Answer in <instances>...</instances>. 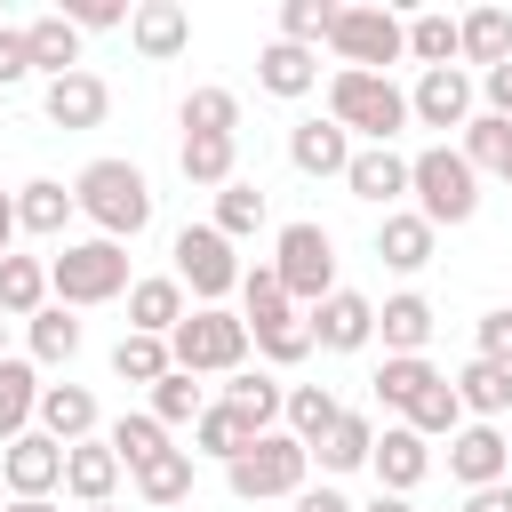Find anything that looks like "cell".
<instances>
[{
    "instance_id": "cell-1",
    "label": "cell",
    "mask_w": 512,
    "mask_h": 512,
    "mask_svg": "<svg viewBox=\"0 0 512 512\" xmlns=\"http://www.w3.org/2000/svg\"><path fill=\"white\" fill-rule=\"evenodd\" d=\"M72 200H80V216L96 224V240H136V232L152 224V184H144L136 160H88V168L72 176Z\"/></svg>"
},
{
    "instance_id": "cell-2",
    "label": "cell",
    "mask_w": 512,
    "mask_h": 512,
    "mask_svg": "<svg viewBox=\"0 0 512 512\" xmlns=\"http://www.w3.org/2000/svg\"><path fill=\"white\" fill-rule=\"evenodd\" d=\"M128 288H136V272H128V248H120V240H64V256H48V296H56L64 312L112 304V296H128Z\"/></svg>"
},
{
    "instance_id": "cell-3",
    "label": "cell",
    "mask_w": 512,
    "mask_h": 512,
    "mask_svg": "<svg viewBox=\"0 0 512 512\" xmlns=\"http://www.w3.org/2000/svg\"><path fill=\"white\" fill-rule=\"evenodd\" d=\"M328 120L344 136H368V144H392L408 128V88L392 72H336L328 80Z\"/></svg>"
},
{
    "instance_id": "cell-4",
    "label": "cell",
    "mask_w": 512,
    "mask_h": 512,
    "mask_svg": "<svg viewBox=\"0 0 512 512\" xmlns=\"http://www.w3.org/2000/svg\"><path fill=\"white\" fill-rule=\"evenodd\" d=\"M408 192H416V216L440 232V224H472V208H480V176H472V160L464 152H448V144H424L416 160H408Z\"/></svg>"
},
{
    "instance_id": "cell-5",
    "label": "cell",
    "mask_w": 512,
    "mask_h": 512,
    "mask_svg": "<svg viewBox=\"0 0 512 512\" xmlns=\"http://www.w3.org/2000/svg\"><path fill=\"white\" fill-rule=\"evenodd\" d=\"M168 352H176L184 376H240V360H248V320L224 312V304H192L184 328L168 336Z\"/></svg>"
},
{
    "instance_id": "cell-6",
    "label": "cell",
    "mask_w": 512,
    "mask_h": 512,
    "mask_svg": "<svg viewBox=\"0 0 512 512\" xmlns=\"http://www.w3.org/2000/svg\"><path fill=\"white\" fill-rule=\"evenodd\" d=\"M272 272H280V288H288L304 312H312V304H328V296H336V240H328V224H312V216L280 224Z\"/></svg>"
},
{
    "instance_id": "cell-7",
    "label": "cell",
    "mask_w": 512,
    "mask_h": 512,
    "mask_svg": "<svg viewBox=\"0 0 512 512\" xmlns=\"http://www.w3.org/2000/svg\"><path fill=\"white\" fill-rule=\"evenodd\" d=\"M304 472H312V448H304L296 432H264L248 456H232V464H224V480H232V496H240V504L304 496Z\"/></svg>"
},
{
    "instance_id": "cell-8",
    "label": "cell",
    "mask_w": 512,
    "mask_h": 512,
    "mask_svg": "<svg viewBox=\"0 0 512 512\" xmlns=\"http://www.w3.org/2000/svg\"><path fill=\"white\" fill-rule=\"evenodd\" d=\"M328 48L344 56V72H384V64L408 56V24H400L392 8H336Z\"/></svg>"
},
{
    "instance_id": "cell-9",
    "label": "cell",
    "mask_w": 512,
    "mask_h": 512,
    "mask_svg": "<svg viewBox=\"0 0 512 512\" xmlns=\"http://www.w3.org/2000/svg\"><path fill=\"white\" fill-rule=\"evenodd\" d=\"M168 256H176V280H184L200 304H216V296L240 288V256H232V240H224L216 224H184Z\"/></svg>"
},
{
    "instance_id": "cell-10",
    "label": "cell",
    "mask_w": 512,
    "mask_h": 512,
    "mask_svg": "<svg viewBox=\"0 0 512 512\" xmlns=\"http://www.w3.org/2000/svg\"><path fill=\"white\" fill-rule=\"evenodd\" d=\"M448 480L472 496V488H496V480H512V440L496 432V424H464L456 440H448Z\"/></svg>"
},
{
    "instance_id": "cell-11",
    "label": "cell",
    "mask_w": 512,
    "mask_h": 512,
    "mask_svg": "<svg viewBox=\"0 0 512 512\" xmlns=\"http://www.w3.org/2000/svg\"><path fill=\"white\" fill-rule=\"evenodd\" d=\"M128 40H136L144 64H176V56L192 48V8H184V0H136Z\"/></svg>"
},
{
    "instance_id": "cell-12",
    "label": "cell",
    "mask_w": 512,
    "mask_h": 512,
    "mask_svg": "<svg viewBox=\"0 0 512 512\" xmlns=\"http://www.w3.org/2000/svg\"><path fill=\"white\" fill-rule=\"evenodd\" d=\"M0 480H8V496H56L64 488V448L48 432H24V440L0 448Z\"/></svg>"
},
{
    "instance_id": "cell-13",
    "label": "cell",
    "mask_w": 512,
    "mask_h": 512,
    "mask_svg": "<svg viewBox=\"0 0 512 512\" xmlns=\"http://www.w3.org/2000/svg\"><path fill=\"white\" fill-rule=\"evenodd\" d=\"M408 120H424V128H464V120H472V72H464V64H448V72H416V88H408Z\"/></svg>"
},
{
    "instance_id": "cell-14",
    "label": "cell",
    "mask_w": 512,
    "mask_h": 512,
    "mask_svg": "<svg viewBox=\"0 0 512 512\" xmlns=\"http://www.w3.org/2000/svg\"><path fill=\"white\" fill-rule=\"evenodd\" d=\"M304 320H312V344H320V352H360V344L376 336V304H368L360 288H336V296L312 304Z\"/></svg>"
},
{
    "instance_id": "cell-15",
    "label": "cell",
    "mask_w": 512,
    "mask_h": 512,
    "mask_svg": "<svg viewBox=\"0 0 512 512\" xmlns=\"http://www.w3.org/2000/svg\"><path fill=\"white\" fill-rule=\"evenodd\" d=\"M368 464H376V488H384V496H408V488L432 472V440H424L416 424H384V440H376Z\"/></svg>"
},
{
    "instance_id": "cell-16",
    "label": "cell",
    "mask_w": 512,
    "mask_h": 512,
    "mask_svg": "<svg viewBox=\"0 0 512 512\" xmlns=\"http://www.w3.org/2000/svg\"><path fill=\"white\" fill-rule=\"evenodd\" d=\"M40 112H48L56 128H104L112 88H104L96 72H64V80H48V88H40Z\"/></svg>"
},
{
    "instance_id": "cell-17",
    "label": "cell",
    "mask_w": 512,
    "mask_h": 512,
    "mask_svg": "<svg viewBox=\"0 0 512 512\" xmlns=\"http://www.w3.org/2000/svg\"><path fill=\"white\" fill-rule=\"evenodd\" d=\"M264 440V424L240 408V400H208V416L192 424V456H216V464H232V456H248Z\"/></svg>"
},
{
    "instance_id": "cell-18",
    "label": "cell",
    "mask_w": 512,
    "mask_h": 512,
    "mask_svg": "<svg viewBox=\"0 0 512 512\" xmlns=\"http://www.w3.org/2000/svg\"><path fill=\"white\" fill-rule=\"evenodd\" d=\"M344 184H352V200H368V208H384V216H392V200L408 192V160H400L392 144H360V152H352V168H344Z\"/></svg>"
},
{
    "instance_id": "cell-19",
    "label": "cell",
    "mask_w": 512,
    "mask_h": 512,
    "mask_svg": "<svg viewBox=\"0 0 512 512\" xmlns=\"http://www.w3.org/2000/svg\"><path fill=\"white\" fill-rule=\"evenodd\" d=\"M128 328L136 336H176L184 328V280L176 272H144L128 288Z\"/></svg>"
},
{
    "instance_id": "cell-20",
    "label": "cell",
    "mask_w": 512,
    "mask_h": 512,
    "mask_svg": "<svg viewBox=\"0 0 512 512\" xmlns=\"http://www.w3.org/2000/svg\"><path fill=\"white\" fill-rule=\"evenodd\" d=\"M120 456H112V440L96 432V440H80V448H64V496H80V504H112V488H120Z\"/></svg>"
},
{
    "instance_id": "cell-21",
    "label": "cell",
    "mask_w": 512,
    "mask_h": 512,
    "mask_svg": "<svg viewBox=\"0 0 512 512\" xmlns=\"http://www.w3.org/2000/svg\"><path fill=\"white\" fill-rule=\"evenodd\" d=\"M40 432H48L56 448L96 440V392H88V384H48V392H40Z\"/></svg>"
},
{
    "instance_id": "cell-22",
    "label": "cell",
    "mask_w": 512,
    "mask_h": 512,
    "mask_svg": "<svg viewBox=\"0 0 512 512\" xmlns=\"http://www.w3.org/2000/svg\"><path fill=\"white\" fill-rule=\"evenodd\" d=\"M288 160H296L304 176H344V168H352V136H344L336 120H296V128H288Z\"/></svg>"
},
{
    "instance_id": "cell-23",
    "label": "cell",
    "mask_w": 512,
    "mask_h": 512,
    "mask_svg": "<svg viewBox=\"0 0 512 512\" xmlns=\"http://www.w3.org/2000/svg\"><path fill=\"white\" fill-rule=\"evenodd\" d=\"M448 384H456V400H464V416H472V424H496V416L512 408V368H496V360H480V352H472Z\"/></svg>"
},
{
    "instance_id": "cell-24",
    "label": "cell",
    "mask_w": 512,
    "mask_h": 512,
    "mask_svg": "<svg viewBox=\"0 0 512 512\" xmlns=\"http://www.w3.org/2000/svg\"><path fill=\"white\" fill-rule=\"evenodd\" d=\"M24 48H32V72H48V80H64V72H80V24L56 8V16H32L24 24Z\"/></svg>"
},
{
    "instance_id": "cell-25",
    "label": "cell",
    "mask_w": 512,
    "mask_h": 512,
    "mask_svg": "<svg viewBox=\"0 0 512 512\" xmlns=\"http://www.w3.org/2000/svg\"><path fill=\"white\" fill-rule=\"evenodd\" d=\"M256 80H264V96H312V88H320V48L272 40V48L256 56Z\"/></svg>"
},
{
    "instance_id": "cell-26",
    "label": "cell",
    "mask_w": 512,
    "mask_h": 512,
    "mask_svg": "<svg viewBox=\"0 0 512 512\" xmlns=\"http://www.w3.org/2000/svg\"><path fill=\"white\" fill-rule=\"evenodd\" d=\"M240 320H248V336H264V328H288V320H304V312H296V296L280 288V272L256 264V272H240Z\"/></svg>"
},
{
    "instance_id": "cell-27",
    "label": "cell",
    "mask_w": 512,
    "mask_h": 512,
    "mask_svg": "<svg viewBox=\"0 0 512 512\" xmlns=\"http://www.w3.org/2000/svg\"><path fill=\"white\" fill-rule=\"evenodd\" d=\"M456 32H464L456 64H480V72L512 64V8H472V16H456Z\"/></svg>"
},
{
    "instance_id": "cell-28",
    "label": "cell",
    "mask_w": 512,
    "mask_h": 512,
    "mask_svg": "<svg viewBox=\"0 0 512 512\" xmlns=\"http://www.w3.org/2000/svg\"><path fill=\"white\" fill-rule=\"evenodd\" d=\"M72 208H80V200H72L56 176H32V184L16 192V232H32V240H56V232L72 224Z\"/></svg>"
},
{
    "instance_id": "cell-29",
    "label": "cell",
    "mask_w": 512,
    "mask_h": 512,
    "mask_svg": "<svg viewBox=\"0 0 512 512\" xmlns=\"http://www.w3.org/2000/svg\"><path fill=\"white\" fill-rule=\"evenodd\" d=\"M376 256H384L392 272H424V264H432V224H424L416 208H392V216L376 224Z\"/></svg>"
},
{
    "instance_id": "cell-30",
    "label": "cell",
    "mask_w": 512,
    "mask_h": 512,
    "mask_svg": "<svg viewBox=\"0 0 512 512\" xmlns=\"http://www.w3.org/2000/svg\"><path fill=\"white\" fill-rule=\"evenodd\" d=\"M376 336H384V360H408V352H424V344H432V304H424V296H384V312H376Z\"/></svg>"
},
{
    "instance_id": "cell-31",
    "label": "cell",
    "mask_w": 512,
    "mask_h": 512,
    "mask_svg": "<svg viewBox=\"0 0 512 512\" xmlns=\"http://www.w3.org/2000/svg\"><path fill=\"white\" fill-rule=\"evenodd\" d=\"M40 392H48V384L32 376V360H0V448L32 432V416H40Z\"/></svg>"
},
{
    "instance_id": "cell-32",
    "label": "cell",
    "mask_w": 512,
    "mask_h": 512,
    "mask_svg": "<svg viewBox=\"0 0 512 512\" xmlns=\"http://www.w3.org/2000/svg\"><path fill=\"white\" fill-rule=\"evenodd\" d=\"M456 152L472 160V176H504V168H512V120H504V112H472Z\"/></svg>"
},
{
    "instance_id": "cell-33",
    "label": "cell",
    "mask_w": 512,
    "mask_h": 512,
    "mask_svg": "<svg viewBox=\"0 0 512 512\" xmlns=\"http://www.w3.org/2000/svg\"><path fill=\"white\" fill-rule=\"evenodd\" d=\"M0 312H8V320L48 312V264H40V256H0Z\"/></svg>"
},
{
    "instance_id": "cell-34",
    "label": "cell",
    "mask_w": 512,
    "mask_h": 512,
    "mask_svg": "<svg viewBox=\"0 0 512 512\" xmlns=\"http://www.w3.org/2000/svg\"><path fill=\"white\" fill-rule=\"evenodd\" d=\"M408 56H416L424 72H448V64L464 56V32H456V16H440V8L408 16Z\"/></svg>"
},
{
    "instance_id": "cell-35",
    "label": "cell",
    "mask_w": 512,
    "mask_h": 512,
    "mask_svg": "<svg viewBox=\"0 0 512 512\" xmlns=\"http://www.w3.org/2000/svg\"><path fill=\"white\" fill-rule=\"evenodd\" d=\"M176 168H184V184H208V192H224V184H232V168H240V144H232V136H184Z\"/></svg>"
},
{
    "instance_id": "cell-36",
    "label": "cell",
    "mask_w": 512,
    "mask_h": 512,
    "mask_svg": "<svg viewBox=\"0 0 512 512\" xmlns=\"http://www.w3.org/2000/svg\"><path fill=\"white\" fill-rule=\"evenodd\" d=\"M104 440H112V456L128 464V480H136L144 464H160V456H168V424H160L152 408H144V416H120V424H112Z\"/></svg>"
},
{
    "instance_id": "cell-37",
    "label": "cell",
    "mask_w": 512,
    "mask_h": 512,
    "mask_svg": "<svg viewBox=\"0 0 512 512\" xmlns=\"http://www.w3.org/2000/svg\"><path fill=\"white\" fill-rule=\"evenodd\" d=\"M168 368H176L168 336H136V328H128V336L112 344V376H120V384H160Z\"/></svg>"
},
{
    "instance_id": "cell-38",
    "label": "cell",
    "mask_w": 512,
    "mask_h": 512,
    "mask_svg": "<svg viewBox=\"0 0 512 512\" xmlns=\"http://www.w3.org/2000/svg\"><path fill=\"white\" fill-rule=\"evenodd\" d=\"M432 384H440V368H432L424 352H408V360H384V368H376V400H384V408H400V416H408Z\"/></svg>"
},
{
    "instance_id": "cell-39",
    "label": "cell",
    "mask_w": 512,
    "mask_h": 512,
    "mask_svg": "<svg viewBox=\"0 0 512 512\" xmlns=\"http://www.w3.org/2000/svg\"><path fill=\"white\" fill-rule=\"evenodd\" d=\"M312 456H320V472H360V464L376 456V424L344 408V416H336V432H328V440H320Z\"/></svg>"
},
{
    "instance_id": "cell-40",
    "label": "cell",
    "mask_w": 512,
    "mask_h": 512,
    "mask_svg": "<svg viewBox=\"0 0 512 512\" xmlns=\"http://www.w3.org/2000/svg\"><path fill=\"white\" fill-rule=\"evenodd\" d=\"M336 416H344V408H336L328 384H296V392H288V432H296L304 448H320V440L336 432Z\"/></svg>"
},
{
    "instance_id": "cell-41",
    "label": "cell",
    "mask_w": 512,
    "mask_h": 512,
    "mask_svg": "<svg viewBox=\"0 0 512 512\" xmlns=\"http://www.w3.org/2000/svg\"><path fill=\"white\" fill-rule=\"evenodd\" d=\"M136 496H144L152 512L184 504V496H192V448H168L160 464H144V472H136Z\"/></svg>"
},
{
    "instance_id": "cell-42",
    "label": "cell",
    "mask_w": 512,
    "mask_h": 512,
    "mask_svg": "<svg viewBox=\"0 0 512 512\" xmlns=\"http://www.w3.org/2000/svg\"><path fill=\"white\" fill-rule=\"evenodd\" d=\"M176 120H184V136H232L240 128V96L232 88H192Z\"/></svg>"
},
{
    "instance_id": "cell-43",
    "label": "cell",
    "mask_w": 512,
    "mask_h": 512,
    "mask_svg": "<svg viewBox=\"0 0 512 512\" xmlns=\"http://www.w3.org/2000/svg\"><path fill=\"white\" fill-rule=\"evenodd\" d=\"M400 424H416L424 440H456V432H464V400H456V384L440 376V384H432V392H424V400H416Z\"/></svg>"
},
{
    "instance_id": "cell-44",
    "label": "cell",
    "mask_w": 512,
    "mask_h": 512,
    "mask_svg": "<svg viewBox=\"0 0 512 512\" xmlns=\"http://www.w3.org/2000/svg\"><path fill=\"white\" fill-rule=\"evenodd\" d=\"M208 224H216V232H224V240H248V232H256V224H264V192H256V184H240V176H232V184H224V192H216V216H208Z\"/></svg>"
},
{
    "instance_id": "cell-45",
    "label": "cell",
    "mask_w": 512,
    "mask_h": 512,
    "mask_svg": "<svg viewBox=\"0 0 512 512\" xmlns=\"http://www.w3.org/2000/svg\"><path fill=\"white\" fill-rule=\"evenodd\" d=\"M152 416H160V424H200V416H208V400H200V376L168 368V376L152 384Z\"/></svg>"
},
{
    "instance_id": "cell-46",
    "label": "cell",
    "mask_w": 512,
    "mask_h": 512,
    "mask_svg": "<svg viewBox=\"0 0 512 512\" xmlns=\"http://www.w3.org/2000/svg\"><path fill=\"white\" fill-rule=\"evenodd\" d=\"M224 400H240L264 432H272V416H288V392H280V376H264V368H240V376L224 384Z\"/></svg>"
},
{
    "instance_id": "cell-47",
    "label": "cell",
    "mask_w": 512,
    "mask_h": 512,
    "mask_svg": "<svg viewBox=\"0 0 512 512\" xmlns=\"http://www.w3.org/2000/svg\"><path fill=\"white\" fill-rule=\"evenodd\" d=\"M328 32H336V0H280V40L320 48Z\"/></svg>"
},
{
    "instance_id": "cell-48",
    "label": "cell",
    "mask_w": 512,
    "mask_h": 512,
    "mask_svg": "<svg viewBox=\"0 0 512 512\" xmlns=\"http://www.w3.org/2000/svg\"><path fill=\"white\" fill-rule=\"evenodd\" d=\"M72 352H80V320H72L64 304L32 312V360H48V368H56V360H72Z\"/></svg>"
},
{
    "instance_id": "cell-49",
    "label": "cell",
    "mask_w": 512,
    "mask_h": 512,
    "mask_svg": "<svg viewBox=\"0 0 512 512\" xmlns=\"http://www.w3.org/2000/svg\"><path fill=\"white\" fill-rule=\"evenodd\" d=\"M256 352H264L272 368H296V360L312 352V320H288V328H264V336H256Z\"/></svg>"
},
{
    "instance_id": "cell-50",
    "label": "cell",
    "mask_w": 512,
    "mask_h": 512,
    "mask_svg": "<svg viewBox=\"0 0 512 512\" xmlns=\"http://www.w3.org/2000/svg\"><path fill=\"white\" fill-rule=\"evenodd\" d=\"M64 16H72L80 32H112V24H128L136 8H120V0H64Z\"/></svg>"
},
{
    "instance_id": "cell-51",
    "label": "cell",
    "mask_w": 512,
    "mask_h": 512,
    "mask_svg": "<svg viewBox=\"0 0 512 512\" xmlns=\"http://www.w3.org/2000/svg\"><path fill=\"white\" fill-rule=\"evenodd\" d=\"M480 360L512 368V304H504V312H480Z\"/></svg>"
},
{
    "instance_id": "cell-52",
    "label": "cell",
    "mask_w": 512,
    "mask_h": 512,
    "mask_svg": "<svg viewBox=\"0 0 512 512\" xmlns=\"http://www.w3.org/2000/svg\"><path fill=\"white\" fill-rule=\"evenodd\" d=\"M24 72H32V48H24V32H8V24H0V88H16Z\"/></svg>"
},
{
    "instance_id": "cell-53",
    "label": "cell",
    "mask_w": 512,
    "mask_h": 512,
    "mask_svg": "<svg viewBox=\"0 0 512 512\" xmlns=\"http://www.w3.org/2000/svg\"><path fill=\"white\" fill-rule=\"evenodd\" d=\"M480 88H488V112H504V120H512V64L480 72Z\"/></svg>"
},
{
    "instance_id": "cell-54",
    "label": "cell",
    "mask_w": 512,
    "mask_h": 512,
    "mask_svg": "<svg viewBox=\"0 0 512 512\" xmlns=\"http://www.w3.org/2000/svg\"><path fill=\"white\" fill-rule=\"evenodd\" d=\"M464 512H512V480H496V488H472V496H464Z\"/></svg>"
},
{
    "instance_id": "cell-55",
    "label": "cell",
    "mask_w": 512,
    "mask_h": 512,
    "mask_svg": "<svg viewBox=\"0 0 512 512\" xmlns=\"http://www.w3.org/2000/svg\"><path fill=\"white\" fill-rule=\"evenodd\" d=\"M296 512H360V504H344L336 488H304V496H296Z\"/></svg>"
},
{
    "instance_id": "cell-56",
    "label": "cell",
    "mask_w": 512,
    "mask_h": 512,
    "mask_svg": "<svg viewBox=\"0 0 512 512\" xmlns=\"http://www.w3.org/2000/svg\"><path fill=\"white\" fill-rule=\"evenodd\" d=\"M8 240H16V192H0V256H16Z\"/></svg>"
},
{
    "instance_id": "cell-57",
    "label": "cell",
    "mask_w": 512,
    "mask_h": 512,
    "mask_svg": "<svg viewBox=\"0 0 512 512\" xmlns=\"http://www.w3.org/2000/svg\"><path fill=\"white\" fill-rule=\"evenodd\" d=\"M360 512H416V504H408V496H384V488H376V496H368Z\"/></svg>"
},
{
    "instance_id": "cell-58",
    "label": "cell",
    "mask_w": 512,
    "mask_h": 512,
    "mask_svg": "<svg viewBox=\"0 0 512 512\" xmlns=\"http://www.w3.org/2000/svg\"><path fill=\"white\" fill-rule=\"evenodd\" d=\"M8 512H56L48 496H8Z\"/></svg>"
},
{
    "instance_id": "cell-59",
    "label": "cell",
    "mask_w": 512,
    "mask_h": 512,
    "mask_svg": "<svg viewBox=\"0 0 512 512\" xmlns=\"http://www.w3.org/2000/svg\"><path fill=\"white\" fill-rule=\"evenodd\" d=\"M80 512H120V504H80Z\"/></svg>"
},
{
    "instance_id": "cell-60",
    "label": "cell",
    "mask_w": 512,
    "mask_h": 512,
    "mask_svg": "<svg viewBox=\"0 0 512 512\" xmlns=\"http://www.w3.org/2000/svg\"><path fill=\"white\" fill-rule=\"evenodd\" d=\"M504 192H512V168H504Z\"/></svg>"
},
{
    "instance_id": "cell-61",
    "label": "cell",
    "mask_w": 512,
    "mask_h": 512,
    "mask_svg": "<svg viewBox=\"0 0 512 512\" xmlns=\"http://www.w3.org/2000/svg\"><path fill=\"white\" fill-rule=\"evenodd\" d=\"M0 328H8V320H0ZM0 360H8V352H0Z\"/></svg>"
}]
</instances>
